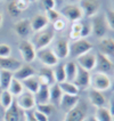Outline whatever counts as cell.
Wrapping results in <instances>:
<instances>
[{"mask_svg":"<svg viewBox=\"0 0 114 121\" xmlns=\"http://www.w3.org/2000/svg\"><path fill=\"white\" fill-rule=\"evenodd\" d=\"M55 38V31L53 27H46L43 30H41L39 32L34 34L33 39H32V45L34 46L35 50H39L42 48L48 47Z\"/></svg>","mask_w":114,"mask_h":121,"instance_id":"6da1fadb","label":"cell"},{"mask_svg":"<svg viewBox=\"0 0 114 121\" xmlns=\"http://www.w3.org/2000/svg\"><path fill=\"white\" fill-rule=\"evenodd\" d=\"M90 86L97 91H106L111 88V79L106 73L96 72L90 75Z\"/></svg>","mask_w":114,"mask_h":121,"instance_id":"7a4b0ae2","label":"cell"},{"mask_svg":"<svg viewBox=\"0 0 114 121\" xmlns=\"http://www.w3.org/2000/svg\"><path fill=\"white\" fill-rule=\"evenodd\" d=\"M91 32L96 38H104V35L107 33L108 31V25L107 22L105 20L104 15H95L91 17Z\"/></svg>","mask_w":114,"mask_h":121,"instance_id":"3957f363","label":"cell"},{"mask_svg":"<svg viewBox=\"0 0 114 121\" xmlns=\"http://www.w3.org/2000/svg\"><path fill=\"white\" fill-rule=\"evenodd\" d=\"M17 47H18V52H20L22 58H23V60L25 63L30 64V63H32L35 60L37 50H35L34 46L32 45V42L30 40H26V39L21 40L18 42V45H17Z\"/></svg>","mask_w":114,"mask_h":121,"instance_id":"277c9868","label":"cell"},{"mask_svg":"<svg viewBox=\"0 0 114 121\" xmlns=\"http://www.w3.org/2000/svg\"><path fill=\"white\" fill-rule=\"evenodd\" d=\"M90 50H93V45L86 39H79L70 43V56L73 58H78Z\"/></svg>","mask_w":114,"mask_h":121,"instance_id":"5b68a950","label":"cell"},{"mask_svg":"<svg viewBox=\"0 0 114 121\" xmlns=\"http://www.w3.org/2000/svg\"><path fill=\"white\" fill-rule=\"evenodd\" d=\"M35 57L40 60L45 66H48V67L55 66L56 64H58V60H59L57 58V56L55 55V53L53 52V49L49 47L37 50Z\"/></svg>","mask_w":114,"mask_h":121,"instance_id":"8992f818","label":"cell"},{"mask_svg":"<svg viewBox=\"0 0 114 121\" xmlns=\"http://www.w3.org/2000/svg\"><path fill=\"white\" fill-rule=\"evenodd\" d=\"M87 105L83 102H79L76 106L66 112L64 121H83L87 119Z\"/></svg>","mask_w":114,"mask_h":121,"instance_id":"52a82bcc","label":"cell"},{"mask_svg":"<svg viewBox=\"0 0 114 121\" xmlns=\"http://www.w3.org/2000/svg\"><path fill=\"white\" fill-rule=\"evenodd\" d=\"M101 0H80L79 5L83 16L86 17H93L97 15L101 9Z\"/></svg>","mask_w":114,"mask_h":121,"instance_id":"ba28073f","label":"cell"},{"mask_svg":"<svg viewBox=\"0 0 114 121\" xmlns=\"http://www.w3.org/2000/svg\"><path fill=\"white\" fill-rule=\"evenodd\" d=\"M16 104L22 111H31L35 108V99H34V94L30 91H23L21 95L16 97Z\"/></svg>","mask_w":114,"mask_h":121,"instance_id":"9c48e42d","label":"cell"},{"mask_svg":"<svg viewBox=\"0 0 114 121\" xmlns=\"http://www.w3.org/2000/svg\"><path fill=\"white\" fill-rule=\"evenodd\" d=\"M96 62H97V57H96V54L93 53V50L81 55L80 57L76 58L78 66H80L81 69L86 70L88 72H90V71L96 69Z\"/></svg>","mask_w":114,"mask_h":121,"instance_id":"30bf717a","label":"cell"},{"mask_svg":"<svg viewBox=\"0 0 114 121\" xmlns=\"http://www.w3.org/2000/svg\"><path fill=\"white\" fill-rule=\"evenodd\" d=\"M62 14L66 20L71 21L72 23L74 22H79L82 18L83 14L81 12L80 7L75 4H67L62 8Z\"/></svg>","mask_w":114,"mask_h":121,"instance_id":"8fae6325","label":"cell"},{"mask_svg":"<svg viewBox=\"0 0 114 121\" xmlns=\"http://www.w3.org/2000/svg\"><path fill=\"white\" fill-rule=\"evenodd\" d=\"M4 121H25L24 111H22V110L17 106L15 99H14L13 104L7 108V110H5Z\"/></svg>","mask_w":114,"mask_h":121,"instance_id":"7c38bea8","label":"cell"},{"mask_svg":"<svg viewBox=\"0 0 114 121\" xmlns=\"http://www.w3.org/2000/svg\"><path fill=\"white\" fill-rule=\"evenodd\" d=\"M53 52L55 53V55L57 56L58 60H64L70 56V42L64 39V38H59L55 41L54 48Z\"/></svg>","mask_w":114,"mask_h":121,"instance_id":"4fadbf2b","label":"cell"},{"mask_svg":"<svg viewBox=\"0 0 114 121\" xmlns=\"http://www.w3.org/2000/svg\"><path fill=\"white\" fill-rule=\"evenodd\" d=\"M73 83L79 89H87L90 86V73L79 66L76 75L73 80Z\"/></svg>","mask_w":114,"mask_h":121,"instance_id":"5bb4252c","label":"cell"},{"mask_svg":"<svg viewBox=\"0 0 114 121\" xmlns=\"http://www.w3.org/2000/svg\"><path fill=\"white\" fill-rule=\"evenodd\" d=\"M96 57H97V62H96V67L98 69V72H101V73H106L107 74L108 72H111L113 70L114 64L112 60L105 56V55L101 54H96Z\"/></svg>","mask_w":114,"mask_h":121,"instance_id":"9a60e30c","label":"cell"},{"mask_svg":"<svg viewBox=\"0 0 114 121\" xmlns=\"http://www.w3.org/2000/svg\"><path fill=\"white\" fill-rule=\"evenodd\" d=\"M98 50L99 53L107 57H114V39L104 37L99 40L98 43Z\"/></svg>","mask_w":114,"mask_h":121,"instance_id":"2e32d148","label":"cell"},{"mask_svg":"<svg viewBox=\"0 0 114 121\" xmlns=\"http://www.w3.org/2000/svg\"><path fill=\"white\" fill-rule=\"evenodd\" d=\"M38 77V80L40 82V85H46V86H51L56 83L55 82V78H54V72L50 67L48 66H43L39 70V72L37 74Z\"/></svg>","mask_w":114,"mask_h":121,"instance_id":"e0dca14e","label":"cell"},{"mask_svg":"<svg viewBox=\"0 0 114 121\" xmlns=\"http://www.w3.org/2000/svg\"><path fill=\"white\" fill-rule=\"evenodd\" d=\"M30 24H31L32 31H34L37 33V32H39V31H41V30H43V29H46L48 26L49 21L46 17V15L37 14V15H34L33 17L30 20Z\"/></svg>","mask_w":114,"mask_h":121,"instance_id":"ac0fdd59","label":"cell"},{"mask_svg":"<svg viewBox=\"0 0 114 121\" xmlns=\"http://www.w3.org/2000/svg\"><path fill=\"white\" fill-rule=\"evenodd\" d=\"M13 75L15 79L23 81L25 79H27V78H30V77H32V75H35V70L30 64L26 63V64H22L13 73Z\"/></svg>","mask_w":114,"mask_h":121,"instance_id":"d6986e66","label":"cell"},{"mask_svg":"<svg viewBox=\"0 0 114 121\" xmlns=\"http://www.w3.org/2000/svg\"><path fill=\"white\" fill-rule=\"evenodd\" d=\"M21 65H22V63L20 60L12 57V56L0 57V70H5V71H9V72L14 73Z\"/></svg>","mask_w":114,"mask_h":121,"instance_id":"ffe728a7","label":"cell"},{"mask_svg":"<svg viewBox=\"0 0 114 121\" xmlns=\"http://www.w3.org/2000/svg\"><path fill=\"white\" fill-rule=\"evenodd\" d=\"M14 31L17 35H20L22 38H25L27 35H30V33L32 32L30 20L24 18V20H20L18 22H16L14 24Z\"/></svg>","mask_w":114,"mask_h":121,"instance_id":"44dd1931","label":"cell"},{"mask_svg":"<svg viewBox=\"0 0 114 121\" xmlns=\"http://www.w3.org/2000/svg\"><path fill=\"white\" fill-rule=\"evenodd\" d=\"M88 97H89V101L90 103L94 105L96 108H105V104H106V98L104 94L101 91H97L95 89H91L88 94Z\"/></svg>","mask_w":114,"mask_h":121,"instance_id":"7402d4cb","label":"cell"},{"mask_svg":"<svg viewBox=\"0 0 114 121\" xmlns=\"http://www.w3.org/2000/svg\"><path fill=\"white\" fill-rule=\"evenodd\" d=\"M80 102L79 99V96H74V95H67V94H63L62 97V101H60L59 106L65 112L72 110L74 106H76V104Z\"/></svg>","mask_w":114,"mask_h":121,"instance_id":"603a6c76","label":"cell"},{"mask_svg":"<svg viewBox=\"0 0 114 121\" xmlns=\"http://www.w3.org/2000/svg\"><path fill=\"white\" fill-rule=\"evenodd\" d=\"M62 97H63V91L58 83H54L49 86V103H51L54 106L59 105Z\"/></svg>","mask_w":114,"mask_h":121,"instance_id":"cb8c5ba5","label":"cell"},{"mask_svg":"<svg viewBox=\"0 0 114 121\" xmlns=\"http://www.w3.org/2000/svg\"><path fill=\"white\" fill-rule=\"evenodd\" d=\"M35 104H45L49 103V86L40 85V88L34 94Z\"/></svg>","mask_w":114,"mask_h":121,"instance_id":"d4e9b609","label":"cell"},{"mask_svg":"<svg viewBox=\"0 0 114 121\" xmlns=\"http://www.w3.org/2000/svg\"><path fill=\"white\" fill-rule=\"evenodd\" d=\"M24 89H26V91H30L32 94H35L38 91V89L40 88V82L38 80L37 75H32L30 78H27L25 80L22 81Z\"/></svg>","mask_w":114,"mask_h":121,"instance_id":"484cf974","label":"cell"},{"mask_svg":"<svg viewBox=\"0 0 114 121\" xmlns=\"http://www.w3.org/2000/svg\"><path fill=\"white\" fill-rule=\"evenodd\" d=\"M64 67H65V74H66V81H70V82H73L74 78L76 75V72H78V64L73 62V60H70L67 62L66 64H64Z\"/></svg>","mask_w":114,"mask_h":121,"instance_id":"4316f807","label":"cell"},{"mask_svg":"<svg viewBox=\"0 0 114 121\" xmlns=\"http://www.w3.org/2000/svg\"><path fill=\"white\" fill-rule=\"evenodd\" d=\"M59 85L60 89L63 91V94H67V95H74V96H78L80 89L74 85L73 82H70V81H64V82H60Z\"/></svg>","mask_w":114,"mask_h":121,"instance_id":"83f0119b","label":"cell"},{"mask_svg":"<svg viewBox=\"0 0 114 121\" xmlns=\"http://www.w3.org/2000/svg\"><path fill=\"white\" fill-rule=\"evenodd\" d=\"M13 78H14L13 72L0 70V88L2 90H7L12 80H13Z\"/></svg>","mask_w":114,"mask_h":121,"instance_id":"f1b7e54d","label":"cell"},{"mask_svg":"<svg viewBox=\"0 0 114 121\" xmlns=\"http://www.w3.org/2000/svg\"><path fill=\"white\" fill-rule=\"evenodd\" d=\"M7 90L13 95V97H17L18 95H21L24 91V87H23L22 81L13 78V80H12V82H10V85H9V87H8Z\"/></svg>","mask_w":114,"mask_h":121,"instance_id":"f546056e","label":"cell"},{"mask_svg":"<svg viewBox=\"0 0 114 121\" xmlns=\"http://www.w3.org/2000/svg\"><path fill=\"white\" fill-rule=\"evenodd\" d=\"M54 72V78H55V82L56 83H60V82H64L66 81V74H65V67L64 64H56L55 69L53 70Z\"/></svg>","mask_w":114,"mask_h":121,"instance_id":"4dcf8cb0","label":"cell"},{"mask_svg":"<svg viewBox=\"0 0 114 121\" xmlns=\"http://www.w3.org/2000/svg\"><path fill=\"white\" fill-rule=\"evenodd\" d=\"M94 117L97 119V121H114V118L110 113L107 108H98Z\"/></svg>","mask_w":114,"mask_h":121,"instance_id":"1f68e13d","label":"cell"},{"mask_svg":"<svg viewBox=\"0 0 114 121\" xmlns=\"http://www.w3.org/2000/svg\"><path fill=\"white\" fill-rule=\"evenodd\" d=\"M13 102H14L13 95L10 94L8 90H2L0 93V104H1V106L5 110H7L13 104Z\"/></svg>","mask_w":114,"mask_h":121,"instance_id":"d6a6232c","label":"cell"},{"mask_svg":"<svg viewBox=\"0 0 114 121\" xmlns=\"http://www.w3.org/2000/svg\"><path fill=\"white\" fill-rule=\"evenodd\" d=\"M81 30H82V23H81L80 21L72 23L71 31H70V38L73 41L81 39Z\"/></svg>","mask_w":114,"mask_h":121,"instance_id":"836d02e7","label":"cell"},{"mask_svg":"<svg viewBox=\"0 0 114 121\" xmlns=\"http://www.w3.org/2000/svg\"><path fill=\"white\" fill-rule=\"evenodd\" d=\"M35 110L40 111L42 113H45L46 115H49L53 114L54 113V110H55V106L51 104V103H45V104H37L35 105Z\"/></svg>","mask_w":114,"mask_h":121,"instance_id":"e575fe53","label":"cell"},{"mask_svg":"<svg viewBox=\"0 0 114 121\" xmlns=\"http://www.w3.org/2000/svg\"><path fill=\"white\" fill-rule=\"evenodd\" d=\"M7 12H8V14H9L12 17H18L21 15V13H22L20 9H18V7L16 6L15 1H10V2L8 4V6H7Z\"/></svg>","mask_w":114,"mask_h":121,"instance_id":"d590c367","label":"cell"},{"mask_svg":"<svg viewBox=\"0 0 114 121\" xmlns=\"http://www.w3.org/2000/svg\"><path fill=\"white\" fill-rule=\"evenodd\" d=\"M46 17L48 18L49 22L51 23H55L57 20H59L60 17V13L56 9H49V10H46Z\"/></svg>","mask_w":114,"mask_h":121,"instance_id":"8d00e7d4","label":"cell"},{"mask_svg":"<svg viewBox=\"0 0 114 121\" xmlns=\"http://www.w3.org/2000/svg\"><path fill=\"white\" fill-rule=\"evenodd\" d=\"M104 16H105V20L107 22L108 29L114 31V10H107Z\"/></svg>","mask_w":114,"mask_h":121,"instance_id":"74e56055","label":"cell"},{"mask_svg":"<svg viewBox=\"0 0 114 121\" xmlns=\"http://www.w3.org/2000/svg\"><path fill=\"white\" fill-rule=\"evenodd\" d=\"M12 54V47L7 43H0V57H9Z\"/></svg>","mask_w":114,"mask_h":121,"instance_id":"f35d334b","label":"cell"},{"mask_svg":"<svg viewBox=\"0 0 114 121\" xmlns=\"http://www.w3.org/2000/svg\"><path fill=\"white\" fill-rule=\"evenodd\" d=\"M65 27H66V21L64 20V18H62L60 17L59 20H57L55 23H53V29H54V31H63V30H65Z\"/></svg>","mask_w":114,"mask_h":121,"instance_id":"ab89813d","label":"cell"},{"mask_svg":"<svg viewBox=\"0 0 114 121\" xmlns=\"http://www.w3.org/2000/svg\"><path fill=\"white\" fill-rule=\"evenodd\" d=\"M91 33V26L90 23L88 22H82V30H81V39H84Z\"/></svg>","mask_w":114,"mask_h":121,"instance_id":"60d3db41","label":"cell"},{"mask_svg":"<svg viewBox=\"0 0 114 121\" xmlns=\"http://www.w3.org/2000/svg\"><path fill=\"white\" fill-rule=\"evenodd\" d=\"M15 1V4H16V6L18 7V9H20L21 12H24V10H26L29 6H30V1L29 0H14Z\"/></svg>","mask_w":114,"mask_h":121,"instance_id":"b9f144b4","label":"cell"},{"mask_svg":"<svg viewBox=\"0 0 114 121\" xmlns=\"http://www.w3.org/2000/svg\"><path fill=\"white\" fill-rule=\"evenodd\" d=\"M33 115L37 121H49V117L38 110H33Z\"/></svg>","mask_w":114,"mask_h":121,"instance_id":"7bdbcfd3","label":"cell"},{"mask_svg":"<svg viewBox=\"0 0 114 121\" xmlns=\"http://www.w3.org/2000/svg\"><path fill=\"white\" fill-rule=\"evenodd\" d=\"M42 1V5L45 7L46 10H49V9H55L56 8V2L55 0H41Z\"/></svg>","mask_w":114,"mask_h":121,"instance_id":"ee69618b","label":"cell"},{"mask_svg":"<svg viewBox=\"0 0 114 121\" xmlns=\"http://www.w3.org/2000/svg\"><path fill=\"white\" fill-rule=\"evenodd\" d=\"M24 115H25V121H37L33 115V110L25 111V112H24Z\"/></svg>","mask_w":114,"mask_h":121,"instance_id":"f6af8a7d","label":"cell"},{"mask_svg":"<svg viewBox=\"0 0 114 121\" xmlns=\"http://www.w3.org/2000/svg\"><path fill=\"white\" fill-rule=\"evenodd\" d=\"M108 111H110V113H111L112 117L114 118V96L111 98V101H110V108H108Z\"/></svg>","mask_w":114,"mask_h":121,"instance_id":"bcb514c9","label":"cell"},{"mask_svg":"<svg viewBox=\"0 0 114 121\" xmlns=\"http://www.w3.org/2000/svg\"><path fill=\"white\" fill-rule=\"evenodd\" d=\"M110 89H111V90L114 93V78L111 80V88H110Z\"/></svg>","mask_w":114,"mask_h":121,"instance_id":"7dc6e473","label":"cell"},{"mask_svg":"<svg viewBox=\"0 0 114 121\" xmlns=\"http://www.w3.org/2000/svg\"><path fill=\"white\" fill-rule=\"evenodd\" d=\"M55 2H56V6H60L63 4V0H55Z\"/></svg>","mask_w":114,"mask_h":121,"instance_id":"c3c4849f","label":"cell"},{"mask_svg":"<svg viewBox=\"0 0 114 121\" xmlns=\"http://www.w3.org/2000/svg\"><path fill=\"white\" fill-rule=\"evenodd\" d=\"M87 121H97V119H96L95 117H89L87 119Z\"/></svg>","mask_w":114,"mask_h":121,"instance_id":"681fc988","label":"cell"},{"mask_svg":"<svg viewBox=\"0 0 114 121\" xmlns=\"http://www.w3.org/2000/svg\"><path fill=\"white\" fill-rule=\"evenodd\" d=\"M2 21H4V18H2V14L0 13V27L2 26Z\"/></svg>","mask_w":114,"mask_h":121,"instance_id":"f907efd6","label":"cell"},{"mask_svg":"<svg viewBox=\"0 0 114 121\" xmlns=\"http://www.w3.org/2000/svg\"><path fill=\"white\" fill-rule=\"evenodd\" d=\"M67 1H70V4H74V2H76V1H80V0H67Z\"/></svg>","mask_w":114,"mask_h":121,"instance_id":"816d5d0a","label":"cell"},{"mask_svg":"<svg viewBox=\"0 0 114 121\" xmlns=\"http://www.w3.org/2000/svg\"><path fill=\"white\" fill-rule=\"evenodd\" d=\"M30 2H34V1H37V0H29Z\"/></svg>","mask_w":114,"mask_h":121,"instance_id":"f5cc1de1","label":"cell"},{"mask_svg":"<svg viewBox=\"0 0 114 121\" xmlns=\"http://www.w3.org/2000/svg\"><path fill=\"white\" fill-rule=\"evenodd\" d=\"M1 1H2V0H0V2H1Z\"/></svg>","mask_w":114,"mask_h":121,"instance_id":"db71d44e","label":"cell"}]
</instances>
